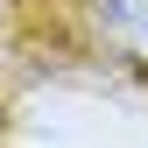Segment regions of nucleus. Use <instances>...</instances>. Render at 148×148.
Returning a JSON list of instances; mask_svg holds the SVG:
<instances>
[{
  "label": "nucleus",
  "instance_id": "f257e3e1",
  "mask_svg": "<svg viewBox=\"0 0 148 148\" xmlns=\"http://www.w3.org/2000/svg\"><path fill=\"white\" fill-rule=\"evenodd\" d=\"M99 28L127 57H148V0H99Z\"/></svg>",
  "mask_w": 148,
  "mask_h": 148
}]
</instances>
